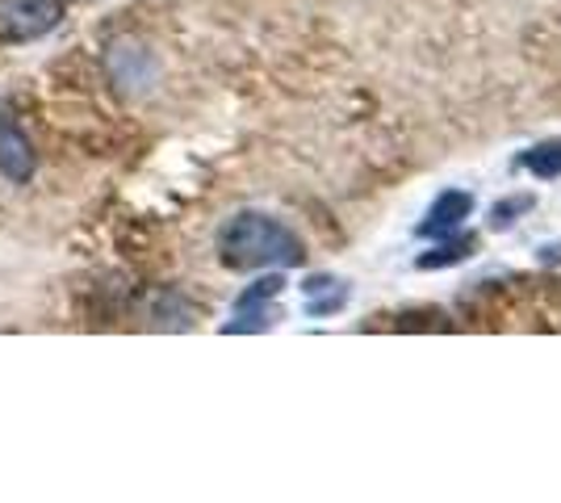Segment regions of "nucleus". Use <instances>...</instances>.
<instances>
[{"label": "nucleus", "instance_id": "1", "mask_svg": "<svg viewBox=\"0 0 561 503\" xmlns=\"http://www.w3.org/2000/svg\"><path fill=\"white\" fill-rule=\"evenodd\" d=\"M218 256L227 268L252 273V268H294L306 261L302 240L268 215L243 210V215L227 218V227L218 231Z\"/></svg>", "mask_w": 561, "mask_h": 503}, {"label": "nucleus", "instance_id": "2", "mask_svg": "<svg viewBox=\"0 0 561 503\" xmlns=\"http://www.w3.org/2000/svg\"><path fill=\"white\" fill-rule=\"evenodd\" d=\"M64 22V0H0V43L25 47Z\"/></svg>", "mask_w": 561, "mask_h": 503}, {"label": "nucleus", "instance_id": "3", "mask_svg": "<svg viewBox=\"0 0 561 503\" xmlns=\"http://www.w3.org/2000/svg\"><path fill=\"white\" fill-rule=\"evenodd\" d=\"M34 168H38V156H34L30 135L18 126L13 110L0 105V176L13 185H25V181H34Z\"/></svg>", "mask_w": 561, "mask_h": 503}, {"label": "nucleus", "instance_id": "4", "mask_svg": "<svg viewBox=\"0 0 561 503\" xmlns=\"http://www.w3.org/2000/svg\"><path fill=\"white\" fill-rule=\"evenodd\" d=\"M280 277H264L256 286H248L239 294V302H234V319L222 328V332H264L268 323H273V302L280 298Z\"/></svg>", "mask_w": 561, "mask_h": 503}, {"label": "nucleus", "instance_id": "5", "mask_svg": "<svg viewBox=\"0 0 561 503\" xmlns=\"http://www.w3.org/2000/svg\"><path fill=\"white\" fill-rule=\"evenodd\" d=\"M469 215H473V197H469L466 190H448L427 206V215H423V222H420V236L423 240H445V236H453Z\"/></svg>", "mask_w": 561, "mask_h": 503}, {"label": "nucleus", "instance_id": "6", "mask_svg": "<svg viewBox=\"0 0 561 503\" xmlns=\"http://www.w3.org/2000/svg\"><path fill=\"white\" fill-rule=\"evenodd\" d=\"M344 302H348V286L344 282H335V277H310L306 282V311L310 315H335L344 311Z\"/></svg>", "mask_w": 561, "mask_h": 503}, {"label": "nucleus", "instance_id": "7", "mask_svg": "<svg viewBox=\"0 0 561 503\" xmlns=\"http://www.w3.org/2000/svg\"><path fill=\"white\" fill-rule=\"evenodd\" d=\"M519 164L528 168L533 176H540V181L561 176V139H553V144H540V147H533V151H524V160H519Z\"/></svg>", "mask_w": 561, "mask_h": 503}, {"label": "nucleus", "instance_id": "8", "mask_svg": "<svg viewBox=\"0 0 561 503\" xmlns=\"http://www.w3.org/2000/svg\"><path fill=\"white\" fill-rule=\"evenodd\" d=\"M469 248H473V236H466V240H453L445 243V248H436L432 256H423V268H440V264H457V261H466L469 256Z\"/></svg>", "mask_w": 561, "mask_h": 503}, {"label": "nucleus", "instance_id": "9", "mask_svg": "<svg viewBox=\"0 0 561 503\" xmlns=\"http://www.w3.org/2000/svg\"><path fill=\"white\" fill-rule=\"evenodd\" d=\"M524 210H533V197L524 193V197H507V202H499L494 206V227H507L512 215H524Z\"/></svg>", "mask_w": 561, "mask_h": 503}]
</instances>
